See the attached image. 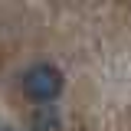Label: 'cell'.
Listing matches in <instances>:
<instances>
[{
    "mask_svg": "<svg viewBox=\"0 0 131 131\" xmlns=\"http://www.w3.org/2000/svg\"><path fill=\"white\" fill-rule=\"evenodd\" d=\"M62 72L56 69V66L49 62H36L30 66L26 72H23V95L36 102V105H49V102H56V98L62 95Z\"/></svg>",
    "mask_w": 131,
    "mask_h": 131,
    "instance_id": "cell-1",
    "label": "cell"
},
{
    "mask_svg": "<svg viewBox=\"0 0 131 131\" xmlns=\"http://www.w3.org/2000/svg\"><path fill=\"white\" fill-rule=\"evenodd\" d=\"M30 128L33 131H62V118H59V112H56L52 105H43V108L33 112Z\"/></svg>",
    "mask_w": 131,
    "mask_h": 131,
    "instance_id": "cell-2",
    "label": "cell"
},
{
    "mask_svg": "<svg viewBox=\"0 0 131 131\" xmlns=\"http://www.w3.org/2000/svg\"><path fill=\"white\" fill-rule=\"evenodd\" d=\"M0 131H10V128H0Z\"/></svg>",
    "mask_w": 131,
    "mask_h": 131,
    "instance_id": "cell-3",
    "label": "cell"
}]
</instances>
